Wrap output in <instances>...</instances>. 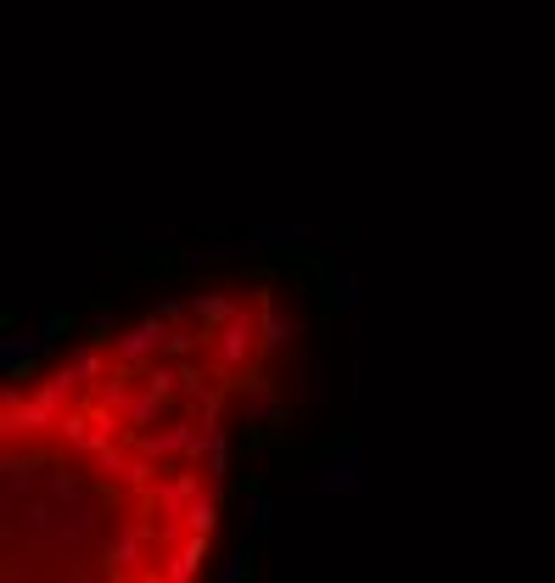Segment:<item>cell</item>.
Wrapping results in <instances>:
<instances>
[{
    "label": "cell",
    "mask_w": 555,
    "mask_h": 583,
    "mask_svg": "<svg viewBox=\"0 0 555 583\" xmlns=\"http://www.w3.org/2000/svg\"><path fill=\"white\" fill-rule=\"evenodd\" d=\"M292 314L264 281L113 320L0 393V583H202Z\"/></svg>",
    "instance_id": "obj_1"
}]
</instances>
